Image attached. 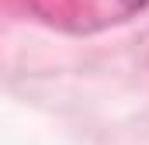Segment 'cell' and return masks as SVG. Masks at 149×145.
Returning <instances> with one entry per match:
<instances>
[{
	"instance_id": "cell-1",
	"label": "cell",
	"mask_w": 149,
	"mask_h": 145,
	"mask_svg": "<svg viewBox=\"0 0 149 145\" xmlns=\"http://www.w3.org/2000/svg\"><path fill=\"white\" fill-rule=\"evenodd\" d=\"M149 0H125V10H139V7H146Z\"/></svg>"
}]
</instances>
